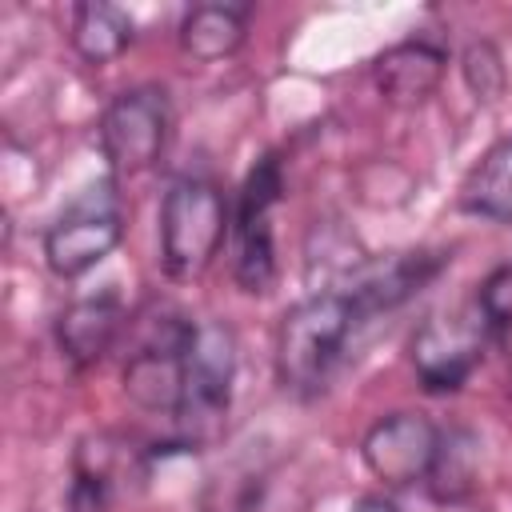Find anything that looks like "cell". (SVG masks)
Returning <instances> with one entry per match:
<instances>
[{"instance_id": "2e32d148", "label": "cell", "mask_w": 512, "mask_h": 512, "mask_svg": "<svg viewBox=\"0 0 512 512\" xmlns=\"http://www.w3.org/2000/svg\"><path fill=\"white\" fill-rule=\"evenodd\" d=\"M472 452H476V440L468 432H444L440 436V452H436V464L428 472V492L436 500H464L472 492Z\"/></svg>"}, {"instance_id": "7a4b0ae2", "label": "cell", "mask_w": 512, "mask_h": 512, "mask_svg": "<svg viewBox=\"0 0 512 512\" xmlns=\"http://www.w3.org/2000/svg\"><path fill=\"white\" fill-rule=\"evenodd\" d=\"M228 204L220 184L180 176L160 204V264L172 280H196L228 236Z\"/></svg>"}, {"instance_id": "5bb4252c", "label": "cell", "mask_w": 512, "mask_h": 512, "mask_svg": "<svg viewBox=\"0 0 512 512\" xmlns=\"http://www.w3.org/2000/svg\"><path fill=\"white\" fill-rule=\"evenodd\" d=\"M460 208L496 224H512V136L472 168L460 188Z\"/></svg>"}, {"instance_id": "9a60e30c", "label": "cell", "mask_w": 512, "mask_h": 512, "mask_svg": "<svg viewBox=\"0 0 512 512\" xmlns=\"http://www.w3.org/2000/svg\"><path fill=\"white\" fill-rule=\"evenodd\" d=\"M68 36L88 64H108L132 44V20L112 4H76Z\"/></svg>"}, {"instance_id": "ba28073f", "label": "cell", "mask_w": 512, "mask_h": 512, "mask_svg": "<svg viewBox=\"0 0 512 512\" xmlns=\"http://www.w3.org/2000/svg\"><path fill=\"white\" fill-rule=\"evenodd\" d=\"M192 320H164L160 332L140 344L124 364V392L144 412H168L176 416L184 404V360L192 340Z\"/></svg>"}, {"instance_id": "8fae6325", "label": "cell", "mask_w": 512, "mask_h": 512, "mask_svg": "<svg viewBox=\"0 0 512 512\" xmlns=\"http://www.w3.org/2000/svg\"><path fill=\"white\" fill-rule=\"evenodd\" d=\"M120 328H124V304L112 292L84 296V300H72L56 316V344L72 368H88V364L104 360V352L116 344Z\"/></svg>"}, {"instance_id": "5b68a950", "label": "cell", "mask_w": 512, "mask_h": 512, "mask_svg": "<svg viewBox=\"0 0 512 512\" xmlns=\"http://www.w3.org/2000/svg\"><path fill=\"white\" fill-rule=\"evenodd\" d=\"M120 236H124V216L116 192L108 180H100L44 232V260L60 280H76L88 268H96L120 244Z\"/></svg>"}, {"instance_id": "d6986e66", "label": "cell", "mask_w": 512, "mask_h": 512, "mask_svg": "<svg viewBox=\"0 0 512 512\" xmlns=\"http://www.w3.org/2000/svg\"><path fill=\"white\" fill-rule=\"evenodd\" d=\"M352 512H400V508L392 500H384V496H364V500L352 504Z\"/></svg>"}, {"instance_id": "3957f363", "label": "cell", "mask_w": 512, "mask_h": 512, "mask_svg": "<svg viewBox=\"0 0 512 512\" xmlns=\"http://www.w3.org/2000/svg\"><path fill=\"white\" fill-rule=\"evenodd\" d=\"M488 344H492V332H488L476 300H468L464 308L428 316L412 332L408 356H412L416 380L428 392H456L472 376V368L480 364Z\"/></svg>"}, {"instance_id": "7c38bea8", "label": "cell", "mask_w": 512, "mask_h": 512, "mask_svg": "<svg viewBox=\"0 0 512 512\" xmlns=\"http://www.w3.org/2000/svg\"><path fill=\"white\" fill-rule=\"evenodd\" d=\"M444 48L432 44V40H404V44H392L388 52L376 56L372 64V76H376V88L388 104H420L436 92L440 76H444Z\"/></svg>"}, {"instance_id": "277c9868", "label": "cell", "mask_w": 512, "mask_h": 512, "mask_svg": "<svg viewBox=\"0 0 512 512\" xmlns=\"http://www.w3.org/2000/svg\"><path fill=\"white\" fill-rule=\"evenodd\" d=\"M168 128H172V112H168V96L156 84H140L120 92L104 112H100V152L108 160V168L116 176H136L148 172L164 144H168Z\"/></svg>"}, {"instance_id": "30bf717a", "label": "cell", "mask_w": 512, "mask_h": 512, "mask_svg": "<svg viewBox=\"0 0 512 512\" xmlns=\"http://www.w3.org/2000/svg\"><path fill=\"white\" fill-rule=\"evenodd\" d=\"M448 264L444 252H400L392 260H372L360 272H352V280L344 284L348 296L356 300V308L368 316L388 312L396 304H404L408 296H416L440 268Z\"/></svg>"}, {"instance_id": "ac0fdd59", "label": "cell", "mask_w": 512, "mask_h": 512, "mask_svg": "<svg viewBox=\"0 0 512 512\" xmlns=\"http://www.w3.org/2000/svg\"><path fill=\"white\" fill-rule=\"evenodd\" d=\"M472 300H476V308H480L492 340H504L512 332V260L500 264V268H492L484 276V284L476 288Z\"/></svg>"}, {"instance_id": "e0dca14e", "label": "cell", "mask_w": 512, "mask_h": 512, "mask_svg": "<svg viewBox=\"0 0 512 512\" xmlns=\"http://www.w3.org/2000/svg\"><path fill=\"white\" fill-rule=\"evenodd\" d=\"M460 72H464V84L468 92L480 100V104H492L500 100L504 84H508V72H504V56L496 52V44L488 40H472L460 56Z\"/></svg>"}, {"instance_id": "6da1fadb", "label": "cell", "mask_w": 512, "mask_h": 512, "mask_svg": "<svg viewBox=\"0 0 512 512\" xmlns=\"http://www.w3.org/2000/svg\"><path fill=\"white\" fill-rule=\"evenodd\" d=\"M364 312L348 288H328L292 304L276 328V380L296 396H316L340 364Z\"/></svg>"}, {"instance_id": "9c48e42d", "label": "cell", "mask_w": 512, "mask_h": 512, "mask_svg": "<svg viewBox=\"0 0 512 512\" xmlns=\"http://www.w3.org/2000/svg\"><path fill=\"white\" fill-rule=\"evenodd\" d=\"M232 380H236V336L232 328L208 320L192 328L188 340V360H184V404H180V420L184 424H212L216 416H224L228 400H232Z\"/></svg>"}, {"instance_id": "52a82bcc", "label": "cell", "mask_w": 512, "mask_h": 512, "mask_svg": "<svg viewBox=\"0 0 512 512\" xmlns=\"http://www.w3.org/2000/svg\"><path fill=\"white\" fill-rule=\"evenodd\" d=\"M440 436L444 432L424 412H392V416H380L364 432L360 456H364V468L380 484L412 488L428 480L436 452H440Z\"/></svg>"}, {"instance_id": "8992f818", "label": "cell", "mask_w": 512, "mask_h": 512, "mask_svg": "<svg viewBox=\"0 0 512 512\" xmlns=\"http://www.w3.org/2000/svg\"><path fill=\"white\" fill-rule=\"evenodd\" d=\"M284 192V176H280V160L264 156L244 188H240V204L232 216V236H236V256H232V272L236 284L244 292H268L276 280V244H272V208Z\"/></svg>"}, {"instance_id": "4fadbf2b", "label": "cell", "mask_w": 512, "mask_h": 512, "mask_svg": "<svg viewBox=\"0 0 512 512\" xmlns=\"http://www.w3.org/2000/svg\"><path fill=\"white\" fill-rule=\"evenodd\" d=\"M248 36V8L244 4H196L180 20V48L200 60L216 64L232 56Z\"/></svg>"}]
</instances>
